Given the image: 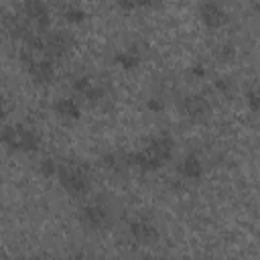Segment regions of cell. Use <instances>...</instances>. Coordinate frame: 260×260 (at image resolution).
Returning <instances> with one entry per match:
<instances>
[{"instance_id": "d6986e66", "label": "cell", "mask_w": 260, "mask_h": 260, "mask_svg": "<svg viewBox=\"0 0 260 260\" xmlns=\"http://www.w3.org/2000/svg\"><path fill=\"white\" fill-rule=\"evenodd\" d=\"M246 104H248V108H250V112L252 114H256L258 110H260V93H258V89H256V85H252L248 91H246Z\"/></svg>"}, {"instance_id": "ba28073f", "label": "cell", "mask_w": 260, "mask_h": 260, "mask_svg": "<svg viewBox=\"0 0 260 260\" xmlns=\"http://www.w3.org/2000/svg\"><path fill=\"white\" fill-rule=\"evenodd\" d=\"M199 18H201V22L207 28H221V26L228 24L230 14L225 12L223 4L207 0V2H201L199 4Z\"/></svg>"}, {"instance_id": "603a6c76", "label": "cell", "mask_w": 260, "mask_h": 260, "mask_svg": "<svg viewBox=\"0 0 260 260\" xmlns=\"http://www.w3.org/2000/svg\"><path fill=\"white\" fill-rule=\"evenodd\" d=\"M63 260H89L85 254H81V252H75V254H71V256H67V258H63Z\"/></svg>"}, {"instance_id": "277c9868", "label": "cell", "mask_w": 260, "mask_h": 260, "mask_svg": "<svg viewBox=\"0 0 260 260\" xmlns=\"http://www.w3.org/2000/svg\"><path fill=\"white\" fill-rule=\"evenodd\" d=\"M18 57H20V63L24 65V69H26V73L30 75V79L35 81V83H39V85H47V83H51L53 79H55V65H53V61H49V59H45V57H35L30 51H26V49H22L20 53H18Z\"/></svg>"}, {"instance_id": "7402d4cb", "label": "cell", "mask_w": 260, "mask_h": 260, "mask_svg": "<svg viewBox=\"0 0 260 260\" xmlns=\"http://www.w3.org/2000/svg\"><path fill=\"white\" fill-rule=\"evenodd\" d=\"M189 71H191V75H195V77H205V75H207V69H205V65H201V63H195Z\"/></svg>"}, {"instance_id": "44dd1931", "label": "cell", "mask_w": 260, "mask_h": 260, "mask_svg": "<svg viewBox=\"0 0 260 260\" xmlns=\"http://www.w3.org/2000/svg\"><path fill=\"white\" fill-rule=\"evenodd\" d=\"M217 55H219L221 61H232V59L236 57V47H234L232 43H223V45H219Z\"/></svg>"}, {"instance_id": "30bf717a", "label": "cell", "mask_w": 260, "mask_h": 260, "mask_svg": "<svg viewBox=\"0 0 260 260\" xmlns=\"http://www.w3.org/2000/svg\"><path fill=\"white\" fill-rule=\"evenodd\" d=\"M71 87H73V91H75L77 95H81V98H85V100H89V102H100L102 98H106V87H104V83L95 81V79L89 77V75H77V77H73Z\"/></svg>"}, {"instance_id": "9a60e30c", "label": "cell", "mask_w": 260, "mask_h": 260, "mask_svg": "<svg viewBox=\"0 0 260 260\" xmlns=\"http://www.w3.org/2000/svg\"><path fill=\"white\" fill-rule=\"evenodd\" d=\"M61 12H63V18L67 20V22H71V24H79V22H83L85 20V10L79 6V4H65V6H61Z\"/></svg>"}, {"instance_id": "6da1fadb", "label": "cell", "mask_w": 260, "mask_h": 260, "mask_svg": "<svg viewBox=\"0 0 260 260\" xmlns=\"http://www.w3.org/2000/svg\"><path fill=\"white\" fill-rule=\"evenodd\" d=\"M173 152L175 138L169 132H160L156 136H150L142 148L124 152V160L126 167H136L140 173H154L171 160Z\"/></svg>"}, {"instance_id": "3957f363", "label": "cell", "mask_w": 260, "mask_h": 260, "mask_svg": "<svg viewBox=\"0 0 260 260\" xmlns=\"http://www.w3.org/2000/svg\"><path fill=\"white\" fill-rule=\"evenodd\" d=\"M57 179H59V185L71 197H83V195H87V191L91 187V179H89L87 169L81 165H73V162L59 165Z\"/></svg>"}, {"instance_id": "52a82bcc", "label": "cell", "mask_w": 260, "mask_h": 260, "mask_svg": "<svg viewBox=\"0 0 260 260\" xmlns=\"http://www.w3.org/2000/svg\"><path fill=\"white\" fill-rule=\"evenodd\" d=\"M128 234L134 242L138 244H144V246H150L158 240V228L144 215H138V217H132L128 221Z\"/></svg>"}, {"instance_id": "ac0fdd59", "label": "cell", "mask_w": 260, "mask_h": 260, "mask_svg": "<svg viewBox=\"0 0 260 260\" xmlns=\"http://www.w3.org/2000/svg\"><path fill=\"white\" fill-rule=\"evenodd\" d=\"M57 169H59V165H57L55 158H51V156H47V158H43V160L39 162V173H41L45 179L57 177Z\"/></svg>"}, {"instance_id": "484cf974", "label": "cell", "mask_w": 260, "mask_h": 260, "mask_svg": "<svg viewBox=\"0 0 260 260\" xmlns=\"http://www.w3.org/2000/svg\"><path fill=\"white\" fill-rule=\"evenodd\" d=\"M20 260H41L39 256H24V258H20Z\"/></svg>"}, {"instance_id": "4316f807", "label": "cell", "mask_w": 260, "mask_h": 260, "mask_svg": "<svg viewBox=\"0 0 260 260\" xmlns=\"http://www.w3.org/2000/svg\"><path fill=\"white\" fill-rule=\"evenodd\" d=\"M0 39H2V32H0Z\"/></svg>"}, {"instance_id": "9c48e42d", "label": "cell", "mask_w": 260, "mask_h": 260, "mask_svg": "<svg viewBox=\"0 0 260 260\" xmlns=\"http://www.w3.org/2000/svg\"><path fill=\"white\" fill-rule=\"evenodd\" d=\"M179 110L191 118V120H199L203 116L209 114L211 110V102L203 95V93H189V95H183L179 100Z\"/></svg>"}, {"instance_id": "7c38bea8", "label": "cell", "mask_w": 260, "mask_h": 260, "mask_svg": "<svg viewBox=\"0 0 260 260\" xmlns=\"http://www.w3.org/2000/svg\"><path fill=\"white\" fill-rule=\"evenodd\" d=\"M177 173H179L183 179H187V181H197V179L203 177L205 167H203V160L199 158L197 152H189V154H185L183 160L179 162Z\"/></svg>"}, {"instance_id": "e0dca14e", "label": "cell", "mask_w": 260, "mask_h": 260, "mask_svg": "<svg viewBox=\"0 0 260 260\" xmlns=\"http://www.w3.org/2000/svg\"><path fill=\"white\" fill-rule=\"evenodd\" d=\"M213 87H215V91L217 93H221L223 98H232L234 95V91H236V81L232 79V77H217L215 81H213Z\"/></svg>"}, {"instance_id": "2e32d148", "label": "cell", "mask_w": 260, "mask_h": 260, "mask_svg": "<svg viewBox=\"0 0 260 260\" xmlns=\"http://www.w3.org/2000/svg\"><path fill=\"white\" fill-rule=\"evenodd\" d=\"M102 165L110 171H122L126 169V160H124V152H106L102 156Z\"/></svg>"}, {"instance_id": "8992f818", "label": "cell", "mask_w": 260, "mask_h": 260, "mask_svg": "<svg viewBox=\"0 0 260 260\" xmlns=\"http://www.w3.org/2000/svg\"><path fill=\"white\" fill-rule=\"evenodd\" d=\"M77 219L87 230H102L110 221V211L102 201H93V203H87L79 209Z\"/></svg>"}, {"instance_id": "cb8c5ba5", "label": "cell", "mask_w": 260, "mask_h": 260, "mask_svg": "<svg viewBox=\"0 0 260 260\" xmlns=\"http://www.w3.org/2000/svg\"><path fill=\"white\" fill-rule=\"evenodd\" d=\"M6 120V106L0 102V126H2V122Z\"/></svg>"}, {"instance_id": "7a4b0ae2", "label": "cell", "mask_w": 260, "mask_h": 260, "mask_svg": "<svg viewBox=\"0 0 260 260\" xmlns=\"http://www.w3.org/2000/svg\"><path fill=\"white\" fill-rule=\"evenodd\" d=\"M0 144L12 152H35L41 144V134L32 126H0Z\"/></svg>"}, {"instance_id": "5bb4252c", "label": "cell", "mask_w": 260, "mask_h": 260, "mask_svg": "<svg viewBox=\"0 0 260 260\" xmlns=\"http://www.w3.org/2000/svg\"><path fill=\"white\" fill-rule=\"evenodd\" d=\"M53 112L63 120H77L81 118V104L75 98H57L53 102Z\"/></svg>"}, {"instance_id": "8fae6325", "label": "cell", "mask_w": 260, "mask_h": 260, "mask_svg": "<svg viewBox=\"0 0 260 260\" xmlns=\"http://www.w3.org/2000/svg\"><path fill=\"white\" fill-rule=\"evenodd\" d=\"M22 10H24V16H26L28 20H32L39 30H47V28H49L51 16H49V6H47L45 2H39V0L24 2V4H22Z\"/></svg>"}, {"instance_id": "4fadbf2b", "label": "cell", "mask_w": 260, "mask_h": 260, "mask_svg": "<svg viewBox=\"0 0 260 260\" xmlns=\"http://www.w3.org/2000/svg\"><path fill=\"white\" fill-rule=\"evenodd\" d=\"M112 63L118 65L120 69H136L140 63H142V51L138 47H124V49H118L114 55H112Z\"/></svg>"}, {"instance_id": "d4e9b609", "label": "cell", "mask_w": 260, "mask_h": 260, "mask_svg": "<svg viewBox=\"0 0 260 260\" xmlns=\"http://www.w3.org/2000/svg\"><path fill=\"white\" fill-rule=\"evenodd\" d=\"M144 260H169V258H165V256H146Z\"/></svg>"}, {"instance_id": "ffe728a7", "label": "cell", "mask_w": 260, "mask_h": 260, "mask_svg": "<svg viewBox=\"0 0 260 260\" xmlns=\"http://www.w3.org/2000/svg\"><path fill=\"white\" fill-rule=\"evenodd\" d=\"M144 108H146L148 112H152V114H158V112H162V110H165V100H162L160 95H152V98H148V100H146Z\"/></svg>"}, {"instance_id": "5b68a950", "label": "cell", "mask_w": 260, "mask_h": 260, "mask_svg": "<svg viewBox=\"0 0 260 260\" xmlns=\"http://www.w3.org/2000/svg\"><path fill=\"white\" fill-rule=\"evenodd\" d=\"M43 39H45L43 57L49 61L65 57L73 47V37L67 30H51L49 35H43Z\"/></svg>"}]
</instances>
